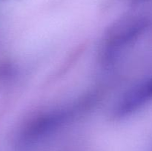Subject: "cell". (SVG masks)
Here are the masks:
<instances>
[{"label": "cell", "mask_w": 152, "mask_h": 151, "mask_svg": "<svg viewBox=\"0 0 152 151\" xmlns=\"http://www.w3.org/2000/svg\"><path fill=\"white\" fill-rule=\"evenodd\" d=\"M152 100V76L131 89L120 101L115 113L118 116L127 115Z\"/></svg>", "instance_id": "cell-1"}, {"label": "cell", "mask_w": 152, "mask_h": 151, "mask_svg": "<svg viewBox=\"0 0 152 151\" xmlns=\"http://www.w3.org/2000/svg\"><path fill=\"white\" fill-rule=\"evenodd\" d=\"M74 111V108L59 110L41 115L30 124L27 135L30 137H37L51 131L70 118Z\"/></svg>", "instance_id": "cell-2"}, {"label": "cell", "mask_w": 152, "mask_h": 151, "mask_svg": "<svg viewBox=\"0 0 152 151\" xmlns=\"http://www.w3.org/2000/svg\"><path fill=\"white\" fill-rule=\"evenodd\" d=\"M147 22L143 19L132 21L126 25L123 29L111 35L108 41V55L111 56L116 52L127 45L132 41H134L142 33L146 27Z\"/></svg>", "instance_id": "cell-3"}]
</instances>
